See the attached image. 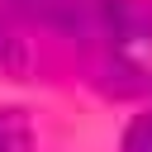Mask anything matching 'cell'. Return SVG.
<instances>
[{
    "label": "cell",
    "mask_w": 152,
    "mask_h": 152,
    "mask_svg": "<svg viewBox=\"0 0 152 152\" xmlns=\"http://www.w3.org/2000/svg\"><path fill=\"white\" fill-rule=\"evenodd\" d=\"M81 48L90 81L104 95H152V0H100Z\"/></svg>",
    "instance_id": "1"
},
{
    "label": "cell",
    "mask_w": 152,
    "mask_h": 152,
    "mask_svg": "<svg viewBox=\"0 0 152 152\" xmlns=\"http://www.w3.org/2000/svg\"><path fill=\"white\" fill-rule=\"evenodd\" d=\"M0 10H10L14 19H24L33 28H52V33H66L81 43L100 14V0H0Z\"/></svg>",
    "instance_id": "2"
},
{
    "label": "cell",
    "mask_w": 152,
    "mask_h": 152,
    "mask_svg": "<svg viewBox=\"0 0 152 152\" xmlns=\"http://www.w3.org/2000/svg\"><path fill=\"white\" fill-rule=\"evenodd\" d=\"M0 71L10 76L33 71V43L24 38V19H14L10 10H0Z\"/></svg>",
    "instance_id": "3"
},
{
    "label": "cell",
    "mask_w": 152,
    "mask_h": 152,
    "mask_svg": "<svg viewBox=\"0 0 152 152\" xmlns=\"http://www.w3.org/2000/svg\"><path fill=\"white\" fill-rule=\"evenodd\" d=\"M0 152H33V128L19 109H0Z\"/></svg>",
    "instance_id": "4"
},
{
    "label": "cell",
    "mask_w": 152,
    "mask_h": 152,
    "mask_svg": "<svg viewBox=\"0 0 152 152\" xmlns=\"http://www.w3.org/2000/svg\"><path fill=\"white\" fill-rule=\"evenodd\" d=\"M119 152H152V109H147V114H138V119L124 128Z\"/></svg>",
    "instance_id": "5"
}]
</instances>
